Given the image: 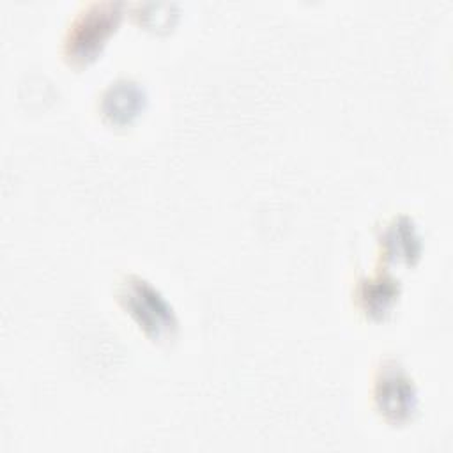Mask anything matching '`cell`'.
I'll use <instances>...</instances> for the list:
<instances>
[{
	"mask_svg": "<svg viewBox=\"0 0 453 453\" xmlns=\"http://www.w3.org/2000/svg\"><path fill=\"white\" fill-rule=\"evenodd\" d=\"M122 7L120 2L113 0L83 4L74 12L62 37V55L65 62L81 67L96 60L119 25Z\"/></svg>",
	"mask_w": 453,
	"mask_h": 453,
	"instance_id": "6da1fadb",
	"label": "cell"
},
{
	"mask_svg": "<svg viewBox=\"0 0 453 453\" xmlns=\"http://www.w3.org/2000/svg\"><path fill=\"white\" fill-rule=\"evenodd\" d=\"M115 297L152 342L168 343L175 338L179 329L175 311L150 281L133 273L122 274L115 285Z\"/></svg>",
	"mask_w": 453,
	"mask_h": 453,
	"instance_id": "7a4b0ae2",
	"label": "cell"
},
{
	"mask_svg": "<svg viewBox=\"0 0 453 453\" xmlns=\"http://www.w3.org/2000/svg\"><path fill=\"white\" fill-rule=\"evenodd\" d=\"M372 398L377 412L389 425H405L418 412V389L405 366L393 359H382L373 373Z\"/></svg>",
	"mask_w": 453,
	"mask_h": 453,
	"instance_id": "3957f363",
	"label": "cell"
},
{
	"mask_svg": "<svg viewBox=\"0 0 453 453\" xmlns=\"http://www.w3.org/2000/svg\"><path fill=\"white\" fill-rule=\"evenodd\" d=\"M380 258L388 264L412 265L419 260L423 251L421 235L416 223L407 214L389 218L377 234Z\"/></svg>",
	"mask_w": 453,
	"mask_h": 453,
	"instance_id": "277c9868",
	"label": "cell"
},
{
	"mask_svg": "<svg viewBox=\"0 0 453 453\" xmlns=\"http://www.w3.org/2000/svg\"><path fill=\"white\" fill-rule=\"evenodd\" d=\"M400 281L388 271H377L368 276H361L354 287L356 308L372 320L386 319L398 303Z\"/></svg>",
	"mask_w": 453,
	"mask_h": 453,
	"instance_id": "5b68a950",
	"label": "cell"
},
{
	"mask_svg": "<svg viewBox=\"0 0 453 453\" xmlns=\"http://www.w3.org/2000/svg\"><path fill=\"white\" fill-rule=\"evenodd\" d=\"M147 94L138 81L120 78L110 83L101 96V113L115 126L131 124L145 108Z\"/></svg>",
	"mask_w": 453,
	"mask_h": 453,
	"instance_id": "8992f818",
	"label": "cell"
}]
</instances>
